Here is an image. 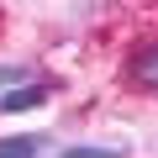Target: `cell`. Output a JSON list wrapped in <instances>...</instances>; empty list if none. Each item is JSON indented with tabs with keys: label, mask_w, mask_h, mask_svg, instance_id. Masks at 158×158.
Listing matches in <instances>:
<instances>
[{
	"label": "cell",
	"mask_w": 158,
	"mask_h": 158,
	"mask_svg": "<svg viewBox=\"0 0 158 158\" xmlns=\"http://www.w3.org/2000/svg\"><path fill=\"white\" fill-rule=\"evenodd\" d=\"M53 95V79H37V85H16V90H0V111L16 116V111H37Z\"/></svg>",
	"instance_id": "cell-1"
},
{
	"label": "cell",
	"mask_w": 158,
	"mask_h": 158,
	"mask_svg": "<svg viewBox=\"0 0 158 158\" xmlns=\"http://www.w3.org/2000/svg\"><path fill=\"white\" fill-rule=\"evenodd\" d=\"M127 85H142V90H158V42L142 48L132 63H127Z\"/></svg>",
	"instance_id": "cell-2"
},
{
	"label": "cell",
	"mask_w": 158,
	"mask_h": 158,
	"mask_svg": "<svg viewBox=\"0 0 158 158\" xmlns=\"http://www.w3.org/2000/svg\"><path fill=\"white\" fill-rule=\"evenodd\" d=\"M48 148L42 132H16V137H0V158H37Z\"/></svg>",
	"instance_id": "cell-3"
},
{
	"label": "cell",
	"mask_w": 158,
	"mask_h": 158,
	"mask_svg": "<svg viewBox=\"0 0 158 158\" xmlns=\"http://www.w3.org/2000/svg\"><path fill=\"white\" fill-rule=\"evenodd\" d=\"M58 158H127V148H90V142H79V148H63Z\"/></svg>",
	"instance_id": "cell-4"
},
{
	"label": "cell",
	"mask_w": 158,
	"mask_h": 158,
	"mask_svg": "<svg viewBox=\"0 0 158 158\" xmlns=\"http://www.w3.org/2000/svg\"><path fill=\"white\" fill-rule=\"evenodd\" d=\"M27 74H32L27 63H16V69H0V90H16V85H21Z\"/></svg>",
	"instance_id": "cell-5"
}]
</instances>
